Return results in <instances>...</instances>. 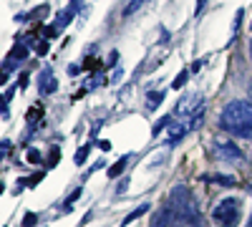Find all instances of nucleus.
Masks as SVG:
<instances>
[{"label": "nucleus", "mask_w": 252, "mask_h": 227, "mask_svg": "<svg viewBox=\"0 0 252 227\" xmlns=\"http://www.w3.org/2000/svg\"><path fill=\"white\" fill-rule=\"evenodd\" d=\"M220 127L227 134H235L242 139H252V106L247 101H229L220 114Z\"/></svg>", "instance_id": "f257e3e1"}, {"label": "nucleus", "mask_w": 252, "mask_h": 227, "mask_svg": "<svg viewBox=\"0 0 252 227\" xmlns=\"http://www.w3.org/2000/svg\"><path fill=\"white\" fill-rule=\"evenodd\" d=\"M169 204H172V212L187 222L192 227H202V212H199V204L197 199L189 195L187 187H174L172 190V197H169Z\"/></svg>", "instance_id": "f03ea898"}, {"label": "nucleus", "mask_w": 252, "mask_h": 227, "mask_svg": "<svg viewBox=\"0 0 252 227\" xmlns=\"http://www.w3.org/2000/svg\"><path fill=\"white\" fill-rule=\"evenodd\" d=\"M177 121H182L189 131L199 129V124L204 121V98L202 96H187L177 104Z\"/></svg>", "instance_id": "7ed1b4c3"}, {"label": "nucleus", "mask_w": 252, "mask_h": 227, "mask_svg": "<svg viewBox=\"0 0 252 227\" xmlns=\"http://www.w3.org/2000/svg\"><path fill=\"white\" fill-rule=\"evenodd\" d=\"M212 220L217 227H237L242 220V204L240 199H222L217 207L212 210Z\"/></svg>", "instance_id": "20e7f679"}, {"label": "nucleus", "mask_w": 252, "mask_h": 227, "mask_svg": "<svg viewBox=\"0 0 252 227\" xmlns=\"http://www.w3.org/2000/svg\"><path fill=\"white\" fill-rule=\"evenodd\" d=\"M56 89H58V81H56L53 71L51 68H43V71L38 73V94L48 96V94H56Z\"/></svg>", "instance_id": "39448f33"}, {"label": "nucleus", "mask_w": 252, "mask_h": 227, "mask_svg": "<svg viewBox=\"0 0 252 227\" xmlns=\"http://www.w3.org/2000/svg\"><path fill=\"white\" fill-rule=\"evenodd\" d=\"M215 147H217L220 157L227 159V162H240V159H242V152L237 149V144L227 141V139H217V141H215Z\"/></svg>", "instance_id": "423d86ee"}, {"label": "nucleus", "mask_w": 252, "mask_h": 227, "mask_svg": "<svg viewBox=\"0 0 252 227\" xmlns=\"http://www.w3.org/2000/svg\"><path fill=\"white\" fill-rule=\"evenodd\" d=\"M164 134H166V136H164V139H166V144H174V141H179L182 136H187V134H189V129L184 127L182 121H177V119L172 116V121H169V129H166Z\"/></svg>", "instance_id": "0eeeda50"}, {"label": "nucleus", "mask_w": 252, "mask_h": 227, "mask_svg": "<svg viewBox=\"0 0 252 227\" xmlns=\"http://www.w3.org/2000/svg\"><path fill=\"white\" fill-rule=\"evenodd\" d=\"M71 18H73V8H66V10H61V13H58V18H56V23H53V26L61 31V28H66V26L71 23Z\"/></svg>", "instance_id": "6e6552de"}, {"label": "nucleus", "mask_w": 252, "mask_h": 227, "mask_svg": "<svg viewBox=\"0 0 252 227\" xmlns=\"http://www.w3.org/2000/svg\"><path fill=\"white\" fill-rule=\"evenodd\" d=\"M126 162H129V159H126V157H121L119 162H114V164H111V167H109V177H111V179H116V177H121V174H124Z\"/></svg>", "instance_id": "1a4fd4ad"}, {"label": "nucleus", "mask_w": 252, "mask_h": 227, "mask_svg": "<svg viewBox=\"0 0 252 227\" xmlns=\"http://www.w3.org/2000/svg\"><path fill=\"white\" fill-rule=\"evenodd\" d=\"M28 56V48H26V43H15L13 46V51H10V58L15 61V64H18V61H23Z\"/></svg>", "instance_id": "9d476101"}, {"label": "nucleus", "mask_w": 252, "mask_h": 227, "mask_svg": "<svg viewBox=\"0 0 252 227\" xmlns=\"http://www.w3.org/2000/svg\"><path fill=\"white\" fill-rule=\"evenodd\" d=\"M89 152H91V144H83V147L76 152V157H73V162L78 164V167H81V164H86V159H89Z\"/></svg>", "instance_id": "9b49d317"}, {"label": "nucleus", "mask_w": 252, "mask_h": 227, "mask_svg": "<svg viewBox=\"0 0 252 227\" xmlns=\"http://www.w3.org/2000/svg\"><path fill=\"white\" fill-rule=\"evenodd\" d=\"M207 182H217V184H224V187H235V179L232 177H222V174H215V177H204Z\"/></svg>", "instance_id": "f8f14e48"}, {"label": "nucleus", "mask_w": 252, "mask_h": 227, "mask_svg": "<svg viewBox=\"0 0 252 227\" xmlns=\"http://www.w3.org/2000/svg\"><path fill=\"white\" fill-rule=\"evenodd\" d=\"M146 212H149V204H141V207H136V210H134V212H131L129 217H126V220H124V225H129V222H134V220H139V217H141V215H146Z\"/></svg>", "instance_id": "ddd939ff"}, {"label": "nucleus", "mask_w": 252, "mask_h": 227, "mask_svg": "<svg viewBox=\"0 0 252 227\" xmlns=\"http://www.w3.org/2000/svg\"><path fill=\"white\" fill-rule=\"evenodd\" d=\"M169 121H172V116H164L161 121H157V124H154V134H152V136H161V131H164L166 127H169Z\"/></svg>", "instance_id": "4468645a"}, {"label": "nucleus", "mask_w": 252, "mask_h": 227, "mask_svg": "<svg viewBox=\"0 0 252 227\" xmlns=\"http://www.w3.org/2000/svg\"><path fill=\"white\" fill-rule=\"evenodd\" d=\"M187 81H189V71H182L177 78H174V84H172V89H182L184 84H187Z\"/></svg>", "instance_id": "2eb2a0df"}, {"label": "nucleus", "mask_w": 252, "mask_h": 227, "mask_svg": "<svg viewBox=\"0 0 252 227\" xmlns=\"http://www.w3.org/2000/svg\"><path fill=\"white\" fill-rule=\"evenodd\" d=\"M141 3H144V0H131V3L124 8V15H126V18H129V15H134V10H136V8H141Z\"/></svg>", "instance_id": "dca6fc26"}, {"label": "nucleus", "mask_w": 252, "mask_h": 227, "mask_svg": "<svg viewBox=\"0 0 252 227\" xmlns=\"http://www.w3.org/2000/svg\"><path fill=\"white\" fill-rule=\"evenodd\" d=\"M31 164H40V159H43V154H40L38 149H28V157H26Z\"/></svg>", "instance_id": "f3484780"}, {"label": "nucleus", "mask_w": 252, "mask_h": 227, "mask_svg": "<svg viewBox=\"0 0 252 227\" xmlns=\"http://www.w3.org/2000/svg\"><path fill=\"white\" fill-rule=\"evenodd\" d=\"M164 98V91H149V106H157Z\"/></svg>", "instance_id": "a211bd4d"}, {"label": "nucleus", "mask_w": 252, "mask_h": 227, "mask_svg": "<svg viewBox=\"0 0 252 227\" xmlns=\"http://www.w3.org/2000/svg\"><path fill=\"white\" fill-rule=\"evenodd\" d=\"M58 157H61V149L53 147V149H51V157H48V167H56V164H58Z\"/></svg>", "instance_id": "6ab92c4d"}, {"label": "nucleus", "mask_w": 252, "mask_h": 227, "mask_svg": "<svg viewBox=\"0 0 252 227\" xmlns=\"http://www.w3.org/2000/svg\"><path fill=\"white\" fill-rule=\"evenodd\" d=\"M46 13H48V5L43 3V5H38V8H35V10H33L31 15H28V18H43Z\"/></svg>", "instance_id": "aec40b11"}, {"label": "nucleus", "mask_w": 252, "mask_h": 227, "mask_svg": "<svg viewBox=\"0 0 252 227\" xmlns=\"http://www.w3.org/2000/svg\"><path fill=\"white\" fill-rule=\"evenodd\" d=\"M35 222H38V217H35L33 212H28V215L23 217V222H20V225H23V227H33Z\"/></svg>", "instance_id": "412c9836"}, {"label": "nucleus", "mask_w": 252, "mask_h": 227, "mask_svg": "<svg viewBox=\"0 0 252 227\" xmlns=\"http://www.w3.org/2000/svg\"><path fill=\"white\" fill-rule=\"evenodd\" d=\"M35 53L38 56H46L48 53V43H46V40H38V43H35Z\"/></svg>", "instance_id": "4be33fe9"}, {"label": "nucleus", "mask_w": 252, "mask_h": 227, "mask_svg": "<svg viewBox=\"0 0 252 227\" xmlns=\"http://www.w3.org/2000/svg\"><path fill=\"white\" fill-rule=\"evenodd\" d=\"M242 15H245V10H237V15H235V26H232V35H237V31H240V23H242Z\"/></svg>", "instance_id": "5701e85b"}, {"label": "nucleus", "mask_w": 252, "mask_h": 227, "mask_svg": "<svg viewBox=\"0 0 252 227\" xmlns=\"http://www.w3.org/2000/svg\"><path fill=\"white\" fill-rule=\"evenodd\" d=\"M40 114H43V109H38V106H33V109H28V116H26V119H28V121H35V119H38Z\"/></svg>", "instance_id": "b1692460"}, {"label": "nucleus", "mask_w": 252, "mask_h": 227, "mask_svg": "<svg viewBox=\"0 0 252 227\" xmlns=\"http://www.w3.org/2000/svg\"><path fill=\"white\" fill-rule=\"evenodd\" d=\"M81 195H83V190H81V187H78V190H73V195H71V197L66 199V207H71V204H73V202H76V199H78Z\"/></svg>", "instance_id": "393cba45"}, {"label": "nucleus", "mask_w": 252, "mask_h": 227, "mask_svg": "<svg viewBox=\"0 0 252 227\" xmlns=\"http://www.w3.org/2000/svg\"><path fill=\"white\" fill-rule=\"evenodd\" d=\"M43 35L51 40V38H56V35H58V28H56V26H48V28H43Z\"/></svg>", "instance_id": "a878e982"}, {"label": "nucleus", "mask_w": 252, "mask_h": 227, "mask_svg": "<svg viewBox=\"0 0 252 227\" xmlns=\"http://www.w3.org/2000/svg\"><path fill=\"white\" fill-rule=\"evenodd\" d=\"M8 152H10V141H3V144H0V159H5Z\"/></svg>", "instance_id": "bb28decb"}, {"label": "nucleus", "mask_w": 252, "mask_h": 227, "mask_svg": "<svg viewBox=\"0 0 252 227\" xmlns=\"http://www.w3.org/2000/svg\"><path fill=\"white\" fill-rule=\"evenodd\" d=\"M18 86H20V89H26V86H28V73H20V78H18Z\"/></svg>", "instance_id": "cd10ccee"}, {"label": "nucleus", "mask_w": 252, "mask_h": 227, "mask_svg": "<svg viewBox=\"0 0 252 227\" xmlns=\"http://www.w3.org/2000/svg\"><path fill=\"white\" fill-rule=\"evenodd\" d=\"M204 3H207V0H197V8H194V13H197V15H202V10H204Z\"/></svg>", "instance_id": "c85d7f7f"}, {"label": "nucleus", "mask_w": 252, "mask_h": 227, "mask_svg": "<svg viewBox=\"0 0 252 227\" xmlns=\"http://www.w3.org/2000/svg\"><path fill=\"white\" fill-rule=\"evenodd\" d=\"M116 58H119V53H116V51H111V56H109L106 64H109V66H114V64H116Z\"/></svg>", "instance_id": "c756f323"}, {"label": "nucleus", "mask_w": 252, "mask_h": 227, "mask_svg": "<svg viewBox=\"0 0 252 227\" xmlns=\"http://www.w3.org/2000/svg\"><path fill=\"white\" fill-rule=\"evenodd\" d=\"M78 71H81V68H78L76 64H71V66H68V73H71V76H78Z\"/></svg>", "instance_id": "7c9ffc66"}, {"label": "nucleus", "mask_w": 252, "mask_h": 227, "mask_svg": "<svg viewBox=\"0 0 252 227\" xmlns=\"http://www.w3.org/2000/svg\"><path fill=\"white\" fill-rule=\"evenodd\" d=\"M5 81H8V73H5V71H0V84H5Z\"/></svg>", "instance_id": "2f4dec72"}, {"label": "nucleus", "mask_w": 252, "mask_h": 227, "mask_svg": "<svg viewBox=\"0 0 252 227\" xmlns=\"http://www.w3.org/2000/svg\"><path fill=\"white\" fill-rule=\"evenodd\" d=\"M0 195H3V182H0Z\"/></svg>", "instance_id": "473e14b6"}, {"label": "nucleus", "mask_w": 252, "mask_h": 227, "mask_svg": "<svg viewBox=\"0 0 252 227\" xmlns=\"http://www.w3.org/2000/svg\"><path fill=\"white\" fill-rule=\"evenodd\" d=\"M3 101H5V98H3V96H0V106H3Z\"/></svg>", "instance_id": "72a5a7b5"}, {"label": "nucleus", "mask_w": 252, "mask_h": 227, "mask_svg": "<svg viewBox=\"0 0 252 227\" xmlns=\"http://www.w3.org/2000/svg\"><path fill=\"white\" fill-rule=\"evenodd\" d=\"M250 53H252V40H250Z\"/></svg>", "instance_id": "f704fd0d"}, {"label": "nucleus", "mask_w": 252, "mask_h": 227, "mask_svg": "<svg viewBox=\"0 0 252 227\" xmlns=\"http://www.w3.org/2000/svg\"><path fill=\"white\" fill-rule=\"evenodd\" d=\"M247 227H252V220H250V225H247Z\"/></svg>", "instance_id": "c9c22d12"}, {"label": "nucleus", "mask_w": 252, "mask_h": 227, "mask_svg": "<svg viewBox=\"0 0 252 227\" xmlns=\"http://www.w3.org/2000/svg\"><path fill=\"white\" fill-rule=\"evenodd\" d=\"M250 94H252V89H250Z\"/></svg>", "instance_id": "e433bc0d"}]
</instances>
